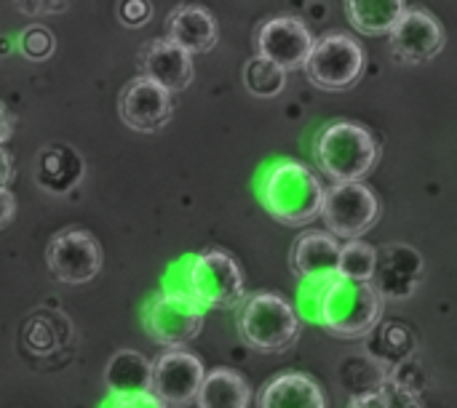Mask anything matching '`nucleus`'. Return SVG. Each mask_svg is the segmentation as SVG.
I'll return each instance as SVG.
<instances>
[{
    "label": "nucleus",
    "instance_id": "nucleus-2",
    "mask_svg": "<svg viewBox=\"0 0 457 408\" xmlns=\"http://www.w3.org/2000/svg\"><path fill=\"white\" fill-rule=\"evenodd\" d=\"M260 200L265 211L289 227H305L321 214L324 184L297 160H276L260 179Z\"/></svg>",
    "mask_w": 457,
    "mask_h": 408
},
{
    "label": "nucleus",
    "instance_id": "nucleus-11",
    "mask_svg": "<svg viewBox=\"0 0 457 408\" xmlns=\"http://www.w3.org/2000/svg\"><path fill=\"white\" fill-rule=\"evenodd\" d=\"M313 43L316 37L311 27L297 16H273L260 24L257 37H254L257 56L276 64L284 72L303 69L311 56Z\"/></svg>",
    "mask_w": 457,
    "mask_h": 408
},
{
    "label": "nucleus",
    "instance_id": "nucleus-17",
    "mask_svg": "<svg viewBox=\"0 0 457 408\" xmlns=\"http://www.w3.org/2000/svg\"><path fill=\"white\" fill-rule=\"evenodd\" d=\"M257 408H327L321 385L308 374H278L257 396Z\"/></svg>",
    "mask_w": 457,
    "mask_h": 408
},
{
    "label": "nucleus",
    "instance_id": "nucleus-10",
    "mask_svg": "<svg viewBox=\"0 0 457 408\" xmlns=\"http://www.w3.org/2000/svg\"><path fill=\"white\" fill-rule=\"evenodd\" d=\"M206 377L204 363L187 350H166L150 363V396L166 408L193 406Z\"/></svg>",
    "mask_w": 457,
    "mask_h": 408
},
{
    "label": "nucleus",
    "instance_id": "nucleus-26",
    "mask_svg": "<svg viewBox=\"0 0 457 408\" xmlns=\"http://www.w3.org/2000/svg\"><path fill=\"white\" fill-rule=\"evenodd\" d=\"M386 393V401H388V408H420L418 404V396H412L410 390H402V388H396V390H383Z\"/></svg>",
    "mask_w": 457,
    "mask_h": 408
},
{
    "label": "nucleus",
    "instance_id": "nucleus-18",
    "mask_svg": "<svg viewBox=\"0 0 457 408\" xmlns=\"http://www.w3.org/2000/svg\"><path fill=\"white\" fill-rule=\"evenodd\" d=\"M252 388L244 374L233 369H214L204 377L195 406L198 408H249Z\"/></svg>",
    "mask_w": 457,
    "mask_h": 408
},
{
    "label": "nucleus",
    "instance_id": "nucleus-16",
    "mask_svg": "<svg viewBox=\"0 0 457 408\" xmlns=\"http://www.w3.org/2000/svg\"><path fill=\"white\" fill-rule=\"evenodd\" d=\"M337 259L340 243L327 230H308L297 235L289 254V267L300 281H313L337 275Z\"/></svg>",
    "mask_w": 457,
    "mask_h": 408
},
{
    "label": "nucleus",
    "instance_id": "nucleus-13",
    "mask_svg": "<svg viewBox=\"0 0 457 408\" xmlns=\"http://www.w3.org/2000/svg\"><path fill=\"white\" fill-rule=\"evenodd\" d=\"M118 115L131 131L139 134L161 131L174 115L171 94L163 91L158 83L147 80L145 75H137L123 86L118 96Z\"/></svg>",
    "mask_w": 457,
    "mask_h": 408
},
{
    "label": "nucleus",
    "instance_id": "nucleus-3",
    "mask_svg": "<svg viewBox=\"0 0 457 408\" xmlns=\"http://www.w3.org/2000/svg\"><path fill=\"white\" fill-rule=\"evenodd\" d=\"M383 307L386 299L378 286L335 275L319 302L316 323L337 339H361L378 329Z\"/></svg>",
    "mask_w": 457,
    "mask_h": 408
},
{
    "label": "nucleus",
    "instance_id": "nucleus-6",
    "mask_svg": "<svg viewBox=\"0 0 457 408\" xmlns=\"http://www.w3.org/2000/svg\"><path fill=\"white\" fill-rule=\"evenodd\" d=\"M206 321V310L182 289L163 286L155 297H150L142 307V326L147 337L166 347V350H182L190 345Z\"/></svg>",
    "mask_w": 457,
    "mask_h": 408
},
{
    "label": "nucleus",
    "instance_id": "nucleus-9",
    "mask_svg": "<svg viewBox=\"0 0 457 408\" xmlns=\"http://www.w3.org/2000/svg\"><path fill=\"white\" fill-rule=\"evenodd\" d=\"M46 265L51 275L62 283L80 286L99 275L102 270V246L88 230L67 227L59 230L46 249Z\"/></svg>",
    "mask_w": 457,
    "mask_h": 408
},
{
    "label": "nucleus",
    "instance_id": "nucleus-20",
    "mask_svg": "<svg viewBox=\"0 0 457 408\" xmlns=\"http://www.w3.org/2000/svg\"><path fill=\"white\" fill-rule=\"evenodd\" d=\"M407 3L402 0H386V3H364V0H351L345 3L348 21L361 32V35H388L399 16L404 13Z\"/></svg>",
    "mask_w": 457,
    "mask_h": 408
},
{
    "label": "nucleus",
    "instance_id": "nucleus-4",
    "mask_svg": "<svg viewBox=\"0 0 457 408\" xmlns=\"http://www.w3.org/2000/svg\"><path fill=\"white\" fill-rule=\"evenodd\" d=\"M313 155L319 168L335 184L361 182L380 160V144L370 128L353 120H337L319 131Z\"/></svg>",
    "mask_w": 457,
    "mask_h": 408
},
{
    "label": "nucleus",
    "instance_id": "nucleus-28",
    "mask_svg": "<svg viewBox=\"0 0 457 408\" xmlns=\"http://www.w3.org/2000/svg\"><path fill=\"white\" fill-rule=\"evenodd\" d=\"M348 408H388V401H386L383 390H370V393H361V396L351 398Z\"/></svg>",
    "mask_w": 457,
    "mask_h": 408
},
{
    "label": "nucleus",
    "instance_id": "nucleus-7",
    "mask_svg": "<svg viewBox=\"0 0 457 408\" xmlns=\"http://www.w3.org/2000/svg\"><path fill=\"white\" fill-rule=\"evenodd\" d=\"M364 67L367 56L359 40L345 32H327L316 37L303 69L321 91H348L361 80Z\"/></svg>",
    "mask_w": 457,
    "mask_h": 408
},
{
    "label": "nucleus",
    "instance_id": "nucleus-23",
    "mask_svg": "<svg viewBox=\"0 0 457 408\" xmlns=\"http://www.w3.org/2000/svg\"><path fill=\"white\" fill-rule=\"evenodd\" d=\"M19 43H21L24 56L35 59V61H43V59H48L54 53V35L46 27H40V24L24 29Z\"/></svg>",
    "mask_w": 457,
    "mask_h": 408
},
{
    "label": "nucleus",
    "instance_id": "nucleus-22",
    "mask_svg": "<svg viewBox=\"0 0 457 408\" xmlns=\"http://www.w3.org/2000/svg\"><path fill=\"white\" fill-rule=\"evenodd\" d=\"M244 86L260 99H273L287 88V72L260 56H252L244 67Z\"/></svg>",
    "mask_w": 457,
    "mask_h": 408
},
{
    "label": "nucleus",
    "instance_id": "nucleus-8",
    "mask_svg": "<svg viewBox=\"0 0 457 408\" xmlns=\"http://www.w3.org/2000/svg\"><path fill=\"white\" fill-rule=\"evenodd\" d=\"M319 216L324 219L327 233L335 241H361L380 219V198L364 182L332 184L329 190H324Z\"/></svg>",
    "mask_w": 457,
    "mask_h": 408
},
{
    "label": "nucleus",
    "instance_id": "nucleus-1",
    "mask_svg": "<svg viewBox=\"0 0 457 408\" xmlns=\"http://www.w3.org/2000/svg\"><path fill=\"white\" fill-rule=\"evenodd\" d=\"M163 286L182 289L204 310H230L246 297V278L241 265L222 249H209L185 257L166 278Z\"/></svg>",
    "mask_w": 457,
    "mask_h": 408
},
{
    "label": "nucleus",
    "instance_id": "nucleus-19",
    "mask_svg": "<svg viewBox=\"0 0 457 408\" xmlns=\"http://www.w3.org/2000/svg\"><path fill=\"white\" fill-rule=\"evenodd\" d=\"M104 382L110 388V396L150 393V363L134 350H120L110 358L104 369Z\"/></svg>",
    "mask_w": 457,
    "mask_h": 408
},
{
    "label": "nucleus",
    "instance_id": "nucleus-14",
    "mask_svg": "<svg viewBox=\"0 0 457 408\" xmlns=\"http://www.w3.org/2000/svg\"><path fill=\"white\" fill-rule=\"evenodd\" d=\"M139 67H142V75L147 80L158 83L169 94L185 91L195 75L193 56L185 53L182 48H177L174 43H169L166 37H155V40H147L142 45Z\"/></svg>",
    "mask_w": 457,
    "mask_h": 408
},
{
    "label": "nucleus",
    "instance_id": "nucleus-27",
    "mask_svg": "<svg viewBox=\"0 0 457 408\" xmlns=\"http://www.w3.org/2000/svg\"><path fill=\"white\" fill-rule=\"evenodd\" d=\"M16 216V198L8 187H0V230L8 227Z\"/></svg>",
    "mask_w": 457,
    "mask_h": 408
},
{
    "label": "nucleus",
    "instance_id": "nucleus-12",
    "mask_svg": "<svg viewBox=\"0 0 457 408\" xmlns=\"http://www.w3.org/2000/svg\"><path fill=\"white\" fill-rule=\"evenodd\" d=\"M388 35H391L394 53L407 64L431 61L436 53H442L447 43V32L442 21L434 13L423 8H412V5L404 8V13L399 16V21L394 24Z\"/></svg>",
    "mask_w": 457,
    "mask_h": 408
},
{
    "label": "nucleus",
    "instance_id": "nucleus-25",
    "mask_svg": "<svg viewBox=\"0 0 457 408\" xmlns=\"http://www.w3.org/2000/svg\"><path fill=\"white\" fill-rule=\"evenodd\" d=\"M118 13H120V21H123L126 27H142V24L150 19L153 5L145 3V0H129V3H123V5L118 8Z\"/></svg>",
    "mask_w": 457,
    "mask_h": 408
},
{
    "label": "nucleus",
    "instance_id": "nucleus-5",
    "mask_svg": "<svg viewBox=\"0 0 457 408\" xmlns=\"http://www.w3.org/2000/svg\"><path fill=\"white\" fill-rule=\"evenodd\" d=\"M236 326L241 339L257 353H284L289 350L303 329V321L295 313V305L281 294L260 291L244 297L238 305Z\"/></svg>",
    "mask_w": 457,
    "mask_h": 408
},
{
    "label": "nucleus",
    "instance_id": "nucleus-24",
    "mask_svg": "<svg viewBox=\"0 0 457 408\" xmlns=\"http://www.w3.org/2000/svg\"><path fill=\"white\" fill-rule=\"evenodd\" d=\"M99 408H166L150 393H123V396H107Z\"/></svg>",
    "mask_w": 457,
    "mask_h": 408
},
{
    "label": "nucleus",
    "instance_id": "nucleus-15",
    "mask_svg": "<svg viewBox=\"0 0 457 408\" xmlns=\"http://www.w3.org/2000/svg\"><path fill=\"white\" fill-rule=\"evenodd\" d=\"M166 40L190 56L209 53L220 40L217 19L204 5H193V3L177 5L166 19Z\"/></svg>",
    "mask_w": 457,
    "mask_h": 408
},
{
    "label": "nucleus",
    "instance_id": "nucleus-30",
    "mask_svg": "<svg viewBox=\"0 0 457 408\" xmlns=\"http://www.w3.org/2000/svg\"><path fill=\"white\" fill-rule=\"evenodd\" d=\"M67 3H19V11L24 13H37V11H64Z\"/></svg>",
    "mask_w": 457,
    "mask_h": 408
},
{
    "label": "nucleus",
    "instance_id": "nucleus-21",
    "mask_svg": "<svg viewBox=\"0 0 457 408\" xmlns=\"http://www.w3.org/2000/svg\"><path fill=\"white\" fill-rule=\"evenodd\" d=\"M378 273V251L364 241H348L340 246L337 275L353 283H372Z\"/></svg>",
    "mask_w": 457,
    "mask_h": 408
},
{
    "label": "nucleus",
    "instance_id": "nucleus-29",
    "mask_svg": "<svg viewBox=\"0 0 457 408\" xmlns=\"http://www.w3.org/2000/svg\"><path fill=\"white\" fill-rule=\"evenodd\" d=\"M11 136H13V118H11V112H8V107L0 102V147H3Z\"/></svg>",
    "mask_w": 457,
    "mask_h": 408
},
{
    "label": "nucleus",
    "instance_id": "nucleus-31",
    "mask_svg": "<svg viewBox=\"0 0 457 408\" xmlns=\"http://www.w3.org/2000/svg\"><path fill=\"white\" fill-rule=\"evenodd\" d=\"M11 176H13V160L5 152V147H0V187H8Z\"/></svg>",
    "mask_w": 457,
    "mask_h": 408
}]
</instances>
